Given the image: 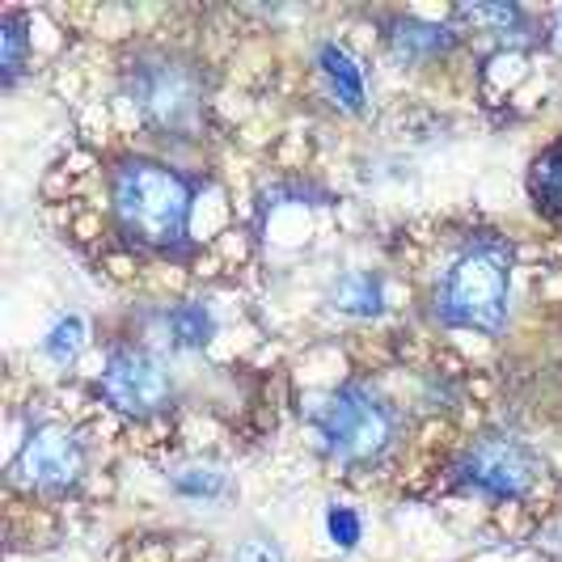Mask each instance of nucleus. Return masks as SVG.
Segmentation results:
<instances>
[{
	"instance_id": "nucleus-4",
	"label": "nucleus",
	"mask_w": 562,
	"mask_h": 562,
	"mask_svg": "<svg viewBox=\"0 0 562 562\" xmlns=\"http://www.w3.org/2000/svg\"><path fill=\"white\" fill-rule=\"evenodd\" d=\"M123 89L132 106L140 111L144 127H153L157 136L166 140L199 136L203 111H207V81L195 59L166 52V47L136 52V59L123 68Z\"/></svg>"
},
{
	"instance_id": "nucleus-3",
	"label": "nucleus",
	"mask_w": 562,
	"mask_h": 562,
	"mask_svg": "<svg viewBox=\"0 0 562 562\" xmlns=\"http://www.w3.org/2000/svg\"><path fill=\"white\" fill-rule=\"evenodd\" d=\"M313 431L335 465L372 470L402 440V415L381 390H372L364 381H342L313 406Z\"/></svg>"
},
{
	"instance_id": "nucleus-14",
	"label": "nucleus",
	"mask_w": 562,
	"mask_h": 562,
	"mask_svg": "<svg viewBox=\"0 0 562 562\" xmlns=\"http://www.w3.org/2000/svg\"><path fill=\"white\" fill-rule=\"evenodd\" d=\"M0 47H4V59H0L4 85H13L22 77V68H26V30H22L18 13H4V22H0Z\"/></svg>"
},
{
	"instance_id": "nucleus-12",
	"label": "nucleus",
	"mask_w": 562,
	"mask_h": 562,
	"mask_svg": "<svg viewBox=\"0 0 562 562\" xmlns=\"http://www.w3.org/2000/svg\"><path fill=\"white\" fill-rule=\"evenodd\" d=\"M533 195L541 199V207L562 221V144L550 148L546 157H537L533 166Z\"/></svg>"
},
{
	"instance_id": "nucleus-9",
	"label": "nucleus",
	"mask_w": 562,
	"mask_h": 562,
	"mask_svg": "<svg viewBox=\"0 0 562 562\" xmlns=\"http://www.w3.org/2000/svg\"><path fill=\"white\" fill-rule=\"evenodd\" d=\"M317 68H322L326 89L342 111H364V72L356 68V59L347 56L338 43H326L317 52Z\"/></svg>"
},
{
	"instance_id": "nucleus-15",
	"label": "nucleus",
	"mask_w": 562,
	"mask_h": 562,
	"mask_svg": "<svg viewBox=\"0 0 562 562\" xmlns=\"http://www.w3.org/2000/svg\"><path fill=\"white\" fill-rule=\"evenodd\" d=\"M173 486L182 491V495H191V499H221L228 491V479L221 470H212V465H195V470H182Z\"/></svg>"
},
{
	"instance_id": "nucleus-11",
	"label": "nucleus",
	"mask_w": 562,
	"mask_h": 562,
	"mask_svg": "<svg viewBox=\"0 0 562 562\" xmlns=\"http://www.w3.org/2000/svg\"><path fill=\"white\" fill-rule=\"evenodd\" d=\"M335 301L342 313L372 317V313H381V280H376L372 271H351V276L335 288Z\"/></svg>"
},
{
	"instance_id": "nucleus-1",
	"label": "nucleus",
	"mask_w": 562,
	"mask_h": 562,
	"mask_svg": "<svg viewBox=\"0 0 562 562\" xmlns=\"http://www.w3.org/2000/svg\"><path fill=\"white\" fill-rule=\"evenodd\" d=\"M111 212L119 233L148 254L187 258L195 182L153 157H123L111 169Z\"/></svg>"
},
{
	"instance_id": "nucleus-2",
	"label": "nucleus",
	"mask_w": 562,
	"mask_h": 562,
	"mask_svg": "<svg viewBox=\"0 0 562 562\" xmlns=\"http://www.w3.org/2000/svg\"><path fill=\"white\" fill-rule=\"evenodd\" d=\"M507 301H512V250L504 237L482 233L461 246L445 280L436 283L431 317L457 330L499 335L507 322Z\"/></svg>"
},
{
	"instance_id": "nucleus-5",
	"label": "nucleus",
	"mask_w": 562,
	"mask_h": 562,
	"mask_svg": "<svg viewBox=\"0 0 562 562\" xmlns=\"http://www.w3.org/2000/svg\"><path fill=\"white\" fill-rule=\"evenodd\" d=\"M537 479L541 457L512 431H486L470 440L452 465V482L482 499H525Z\"/></svg>"
},
{
	"instance_id": "nucleus-16",
	"label": "nucleus",
	"mask_w": 562,
	"mask_h": 562,
	"mask_svg": "<svg viewBox=\"0 0 562 562\" xmlns=\"http://www.w3.org/2000/svg\"><path fill=\"white\" fill-rule=\"evenodd\" d=\"M326 529H330V541H335L338 550H356V541H360V516L351 507H330Z\"/></svg>"
},
{
	"instance_id": "nucleus-17",
	"label": "nucleus",
	"mask_w": 562,
	"mask_h": 562,
	"mask_svg": "<svg viewBox=\"0 0 562 562\" xmlns=\"http://www.w3.org/2000/svg\"><path fill=\"white\" fill-rule=\"evenodd\" d=\"M233 562H283V550L276 541H267V537H250V541L237 546Z\"/></svg>"
},
{
	"instance_id": "nucleus-10",
	"label": "nucleus",
	"mask_w": 562,
	"mask_h": 562,
	"mask_svg": "<svg viewBox=\"0 0 562 562\" xmlns=\"http://www.w3.org/2000/svg\"><path fill=\"white\" fill-rule=\"evenodd\" d=\"M212 330H216V317L199 301H182L166 313V338L173 351H199L212 338Z\"/></svg>"
},
{
	"instance_id": "nucleus-6",
	"label": "nucleus",
	"mask_w": 562,
	"mask_h": 562,
	"mask_svg": "<svg viewBox=\"0 0 562 562\" xmlns=\"http://www.w3.org/2000/svg\"><path fill=\"white\" fill-rule=\"evenodd\" d=\"M98 390H102V397L111 402L119 415L148 419V415L169 411V402H173V372H169V364L157 351H148L140 342H119L106 356Z\"/></svg>"
},
{
	"instance_id": "nucleus-18",
	"label": "nucleus",
	"mask_w": 562,
	"mask_h": 562,
	"mask_svg": "<svg viewBox=\"0 0 562 562\" xmlns=\"http://www.w3.org/2000/svg\"><path fill=\"white\" fill-rule=\"evenodd\" d=\"M559 26H562V13H559Z\"/></svg>"
},
{
	"instance_id": "nucleus-8",
	"label": "nucleus",
	"mask_w": 562,
	"mask_h": 562,
	"mask_svg": "<svg viewBox=\"0 0 562 562\" xmlns=\"http://www.w3.org/2000/svg\"><path fill=\"white\" fill-rule=\"evenodd\" d=\"M390 52H394L402 64H419V59H436L452 47V30L431 26V22H419V18H397L390 34H385Z\"/></svg>"
},
{
	"instance_id": "nucleus-13",
	"label": "nucleus",
	"mask_w": 562,
	"mask_h": 562,
	"mask_svg": "<svg viewBox=\"0 0 562 562\" xmlns=\"http://www.w3.org/2000/svg\"><path fill=\"white\" fill-rule=\"evenodd\" d=\"M81 347H85V322L77 317V313L59 317L56 326L47 330V338H43V356L56 360V364H72Z\"/></svg>"
},
{
	"instance_id": "nucleus-7",
	"label": "nucleus",
	"mask_w": 562,
	"mask_h": 562,
	"mask_svg": "<svg viewBox=\"0 0 562 562\" xmlns=\"http://www.w3.org/2000/svg\"><path fill=\"white\" fill-rule=\"evenodd\" d=\"M85 465H89V452H85V440L72 427L38 423L22 440L9 474L18 486H30L38 495H64L85 479Z\"/></svg>"
}]
</instances>
